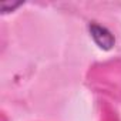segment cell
Masks as SVG:
<instances>
[{"label":"cell","mask_w":121,"mask_h":121,"mask_svg":"<svg viewBox=\"0 0 121 121\" xmlns=\"http://www.w3.org/2000/svg\"><path fill=\"white\" fill-rule=\"evenodd\" d=\"M88 30H90V34L93 37V40L95 41V44L103 48V50H110L112 46H114V36L111 34V31L97 23H91L88 26Z\"/></svg>","instance_id":"6da1fadb"}]
</instances>
